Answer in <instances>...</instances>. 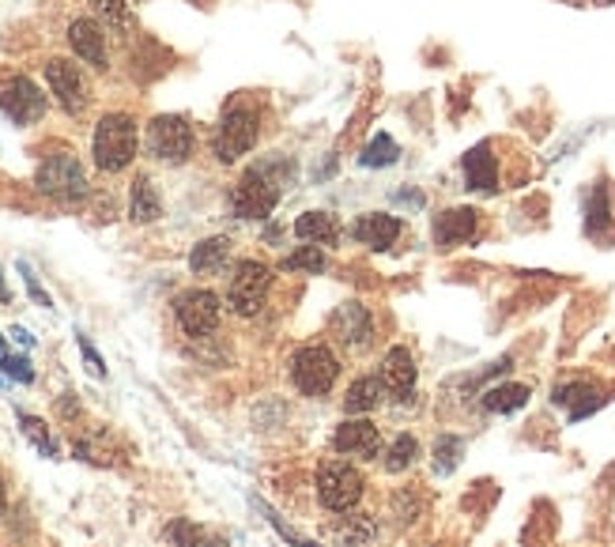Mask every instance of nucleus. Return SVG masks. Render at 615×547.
<instances>
[{
  "instance_id": "29",
  "label": "nucleus",
  "mask_w": 615,
  "mask_h": 547,
  "mask_svg": "<svg viewBox=\"0 0 615 547\" xmlns=\"http://www.w3.org/2000/svg\"><path fill=\"white\" fill-rule=\"evenodd\" d=\"M280 269L284 272H306V276H321V272L329 269V253H324L321 246H298L295 253H287V258L280 261Z\"/></svg>"
},
{
  "instance_id": "20",
  "label": "nucleus",
  "mask_w": 615,
  "mask_h": 547,
  "mask_svg": "<svg viewBox=\"0 0 615 547\" xmlns=\"http://www.w3.org/2000/svg\"><path fill=\"white\" fill-rule=\"evenodd\" d=\"M400 235H405V224L389 212H363L352 224V238L371 246V250H389V246H397Z\"/></svg>"
},
{
  "instance_id": "25",
  "label": "nucleus",
  "mask_w": 615,
  "mask_h": 547,
  "mask_svg": "<svg viewBox=\"0 0 615 547\" xmlns=\"http://www.w3.org/2000/svg\"><path fill=\"white\" fill-rule=\"evenodd\" d=\"M227 264H230V238L227 235L204 238V242H196L193 253H190L193 276H219Z\"/></svg>"
},
{
  "instance_id": "1",
  "label": "nucleus",
  "mask_w": 615,
  "mask_h": 547,
  "mask_svg": "<svg viewBox=\"0 0 615 547\" xmlns=\"http://www.w3.org/2000/svg\"><path fill=\"white\" fill-rule=\"evenodd\" d=\"M340 355L337 347L329 344V340H310V344L295 347L292 352V363H287V378H292V386L298 397L306 400H321L329 397L332 389H337V378H340Z\"/></svg>"
},
{
  "instance_id": "32",
  "label": "nucleus",
  "mask_w": 615,
  "mask_h": 547,
  "mask_svg": "<svg viewBox=\"0 0 615 547\" xmlns=\"http://www.w3.org/2000/svg\"><path fill=\"white\" fill-rule=\"evenodd\" d=\"M397 159H400V148H397V140H392L389 133L374 136V140L363 148V156H358V162H363V167H392Z\"/></svg>"
},
{
  "instance_id": "36",
  "label": "nucleus",
  "mask_w": 615,
  "mask_h": 547,
  "mask_svg": "<svg viewBox=\"0 0 615 547\" xmlns=\"http://www.w3.org/2000/svg\"><path fill=\"white\" fill-rule=\"evenodd\" d=\"M392 506H397V517L400 521H415V517H420V510H423V502L412 499L408 491H400L397 499H392Z\"/></svg>"
},
{
  "instance_id": "33",
  "label": "nucleus",
  "mask_w": 615,
  "mask_h": 547,
  "mask_svg": "<svg viewBox=\"0 0 615 547\" xmlns=\"http://www.w3.org/2000/svg\"><path fill=\"white\" fill-rule=\"evenodd\" d=\"M167 540L174 547H208V533L201 525H193L190 517H178L167 525Z\"/></svg>"
},
{
  "instance_id": "24",
  "label": "nucleus",
  "mask_w": 615,
  "mask_h": 547,
  "mask_svg": "<svg viewBox=\"0 0 615 547\" xmlns=\"http://www.w3.org/2000/svg\"><path fill=\"white\" fill-rule=\"evenodd\" d=\"M420 457H423L420 438L400 431V434H392V438L386 442V449H381V468H386L389 476H405L420 465Z\"/></svg>"
},
{
  "instance_id": "40",
  "label": "nucleus",
  "mask_w": 615,
  "mask_h": 547,
  "mask_svg": "<svg viewBox=\"0 0 615 547\" xmlns=\"http://www.w3.org/2000/svg\"><path fill=\"white\" fill-rule=\"evenodd\" d=\"M589 4H596V8H608V4H615V0H589Z\"/></svg>"
},
{
  "instance_id": "37",
  "label": "nucleus",
  "mask_w": 615,
  "mask_h": 547,
  "mask_svg": "<svg viewBox=\"0 0 615 547\" xmlns=\"http://www.w3.org/2000/svg\"><path fill=\"white\" fill-rule=\"evenodd\" d=\"M20 276H23V284H27V290H31V298H34V303H38V306H46V310H49V306H54V298H49L46 290L38 287V280H34V272L27 269V264H20Z\"/></svg>"
},
{
  "instance_id": "11",
  "label": "nucleus",
  "mask_w": 615,
  "mask_h": 547,
  "mask_svg": "<svg viewBox=\"0 0 615 547\" xmlns=\"http://www.w3.org/2000/svg\"><path fill=\"white\" fill-rule=\"evenodd\" d=\"M46 83H49V95L57 99V106H61L68 117H80L83 110H88V102H91L88 76H83V68L76 65L72 57H49Z\"/></svg>"
},
{
  "instance_id": "26",
  "label": "nucleus",
  "mask_w": 615,
  "mask_h": 547,
  "mask_svg": "<svg viewBox=\"0 0 615 547\" xmlns=\"http://www.w3.org/2000/svg\"><path fill=\"white\" fill-rule=\"evenodd\" d=\"M159 216H162V196L156 190V182L148 174H136L129 190V219L133 224H156Z\"/></svg>"
},
{
  "instance_id": "35",
  "label": "nucleus",
  "mask_w": 615,
  "mask_h": 547,
  "mask_svg": "<svg viewBox=\"0 0 615 547\" xmlns=\"http://www.w3.org/2000/svg\"><path fill=\"white\" fill-rule=\"evenodd\" d=\"M76 344H80V355H83V363H88V371L95 374V378H106V363H102V355L95 352V344H91L83 332H76Z\"/></svg>"
},
{
  "instance_id": "16",
  "label": "nucleus",
  "mask_w": 615,
  "mask_h": 547,
  "mask_svg": "<svg viewBox=\"0 0 615 547\" xmlns=\"http://www.w3.org/2000/svg\"><path fill=\"white\" fill-rule=\"evenodd\" d=\"M68 46L72 54L80 57L83 65L106 72L110 68V54H106V27L95 20V15H80V20L68 23Z\"/></svg>"
},
{
  "instance_id": "38",
  "label": "nucleus",
  "mask_w": 615,
  "mask_h": 547,
  "mask_svg": "<svg viewBox=\"0 0 615 547\" xmlns=\"http://www.w3.org/2000/svg\"><path fill=\"white\" fill-rule=\"evenodd\" d=\"M12 337H15V340H20V344H23V347H31V344H34V340H31V332H27V329H12Z\"/></svg>"
},
{
  "instance_id": "2",
  "label": "nucleus",
  "mask_w": 615,
  "mask_h": 547,
  "mask_svg": "<svg viewBox=\"0 0 615 547\" xmlns=\"http://www.w3.org/2000/svg\"><path fill=\"white\" fill-rule=\"evenodd\" d=\"M258 136H261L258 102L235 99V102H227V110L216 122V133H212V156L224 162V167H230V162H238L258 148Z\"/></svg>"
},
{
  "instance_id": "14",
  "label": "nucleus",
  "mask_w": 615,
  "mask_h": 547,
  "mask_svg": "<svg viewBox=\"0 0 615 547\" xmlns=\"http://www.w3.org/2000/svg\"><path fill=\"white\" fill-rule=\"evenodd\" d=\"M483 227V212L476 208H446L434 216L431 238L439 250H457V246H472L480 238Z\"/></svg>"
},
{
  "instance_id": "31",
  "label": "nucleus",
  "mask_w": 615,
  "mask_h": 547,
  "mask_svg": "<svg viewBox=\"0 0 615 547\" xmlns=\"http://www.w3.org/2000/svg\"><path fill=\"white\" fill-rule=\"evenodd\" d=\"M15 419H20V431L27 434V442L34 449L42 453V457H49V460H57V442H54V434H49V426L42 423L38 415H27V412H15Z\"/></svg>"
},
{
  "instance_id": "6",
  "label": "nucleus",
  "mask_w": 615,
  "mask_h": 547,
  "mask_svg": "<svg viewBox=\"0 0 615 547\" xmlns=\"http://www.w3.org/2000/svg\"><path fill=\"white\" fill-rule=\"evenodd\" d=\"M272 264H264L258 258H242L235 261L230 269V284H227V306L230 314L238 318H258L269 303V290H272Z\"/></svg>"
},
{
  "instance_id": "22",
  "label": "nucleus",
  "mask_w": 615,
  "mask_h": 547,
  "mask_svg": "<svg viewBox=\"0 0 615 547\" xmlns=\"http://www.w3.org/2000/svg\"><path fill=\"white\" fill-rule=\"evenodd\" d=\"M528 397H533V389L521 386V381H494L476 400H480V412L487 415H514L528 404Z\"/></svg>"
},
{
  "instance_id": "12",
  "label": "nucleus",
  "mask_w": 615,
  "mask_h": 547,
  "mask_svg": "<svg viewBox=\"0 0 615 547\" xmlns=\"http://www.w3.org/2000/svg\"><path fill=\"white\" fill-rule=\"evenodd\" d=\"M46 95L38 91V83L31 76H4L0 80V114L8 117L12 125H34L46 117Z\"/></svg>"
},
{
  "instance_id": "30",
  "label": "nucleus",
  "mask_w": 615,
  "mask_h": 547,
  "mask_svg": "<svg viewBox=\"0 0 615 547\" xmlns=\"http://www.w3.org/2000/svg\"><path fill=\"white\" fill-rule=\"evenodd\" d=\"M95 20L106 31H129L133 27V4L129 0H91Z\"/></svg>"
},
{
  "instance_id": "7",
  "label": "nucleus",
  "mask_w": 615,
  "mask_h": 547,
  "mask_svg": "<svg viewBox=\"0 0 615 547\" xmlns=\"http://www.w3.org/2000/svg\"><path fill=\"white\" fill-rule=\"evenodd\" d=\"M144 148L156 162H167V167H182L185 159L193 156L196 148V133L190 125V117L182 114H159L148 122V133H144Z\"/></svg>"
},
{
  "instance_id": "5",
  "label": "nucleus",
  "mask_w": 615,
  "mask_h": 547,
  "mask_svg": "<svg viewBox=\"0 0 615 547\" xmlns=\"http://www.w3.org/2000/svg\"><path fill=\"white\" fill-rule=\"evenodd\" d=\"M314 494H318L321 510H329V514H352L366 494L363 468L352 465V460H340V457L321 460L318 476H314Z\"/></svg>"
},
{
  "instance_id": "39",
  "label": "nucleus",
  "mask_w": 615,
  "mask_h": 547,
  "mask_svg": "<svg viewBox=\"0 0 615 547\" xmlns=\"http://www.w3.org/2000/svg\"><path fill=\"white\" fill-rule=\"evenodd\" d=\"M4 510H8V487L0 480V517H4Z\"/></svg>"
},
{
  "instance_id": "3",
  "label": "nucleus",
  "mask_w": 615,
  "mask_h": 547,
  "mask_svg": "<svg viewBox=\"0 0 615 547\" xmlns=\"http://www.w3.org/2000/svg\"><path fill=\"white\" fill-rule=\"evenodd\" d=\"M284 167H287L284 159H269L246 170L235 182V190H230V212H235L238 219H269L280 204V193H284L280 190L284 178L276 174V170H284Z\"/></svg>"
},
{
  "instance_id": "18",
  "label": "nucleus",
  "mask_w": 615,
  "mask_h": 547,
  "mask_svg": "<svg viewBox=\"0 0 615 547\" xmlns=\"http://www.w3.org/2000/svg\"><path fill=\"white\" fill-rule=\"evenodd\" d=\"M585 235L596 238V242H608L615 235V185L608 178H601L585 193Z\"/></svg>"
},
{
  "instance_id": "13",
  "label": "nucleus",
  "mask_w": 615,
  "mask_h": 547,
  "mask_svg": "<svg viewBox=\"0 0 615 547\" xmlns=\"http://www.w3.org/2000/svg\"><path fill=\"white\" fill-rule=\"evenodd\" d=\"M332 449L352 460H378L381 457V431L371 415H348L332 431Z\"/></svg>"
},
{
  "instance_id": "8",
  "label": "nucleus",
  "mask_w": 615,
  "mask_h": 547,
  "mask_svg": "<svg viewBox=\"0 0 615 547\" xmlns=\"http://www.w3.org/2000/svg\"><path fill=\"white\" fill-rule=\"evenodd\" d=\"M34 185H38V193L54 196V201L72 204L88 196V170H83V162L72 151H54V156L38 162Z\"/></svg>"
},
{
  "instance_id": "28",
  "label": "nucleus",
  "mask_w": 615,
  "mask_h": 547,
  "mask_svg": "<svg viewBox=\"0 0 615 547\" xmlns=\"http://www.w3.org/2000/svg\"><path fill=\"white\" fill-rule=\"evenodd\" d=\"M465 449H468V442L460 438V434L442 431L439 438H434V449H431L434 476H454L460 468V460H465Z\"/></svg>"
},
{
  "instance_id": "34",
  "label": "nucleus",
  "mask_w": 615,
  "mask_h": 547,
  "mask_svg": "<svg viewBox=\"0 0 615 547\" xmlns=\"http://www.w3.org/2000/svg\"><path fill=\"white\" fill-rule=\"evenodd\" d=\"M0 371H4L12 381H20V386H31V381H34V366H31L27 355H12V352H8L4 358H0Z\"/></svg>"
},
{
  "instance_id": "19",
  "label": "nucleus",
  "mask_w": 615,
  "mask_h": 547,
  "mask_svg": "<svg viewBox=\"0 0 615 547\" xmlns=\"http://www.w3.org/2000/svg\"><path fill=\"white\" fill-rule=\"evenodd\" d=\"M551 404L567 408L570 423H582L585 415H593L596 408L608 404V397L601 392V386H593V381H562V386L551 389Z\"/></svg>"
},
{
  "instance_id": "27",
  "label": "nucleus",
  "mask_w": 615,
  "mask_h": 547,
  "mask_svg": "<svg viewBox=\"0 0 615 547\" xmlns=\"http://www.w3.org/2000/svg\"><path fill=\"white\" fill-rule=\"evenodd\" d=\"M332 536L344 547H366L378 536V521H374V514H358V510H352V514H340L332 521Z\"/></svg>"
},
{
  "instance_id": "17",
  "label": "nucleus",
  "mask_w": 615,
  "mask_h": 547,
  "mask_svg": "<svg viewBox=\"0 0 615 547\" xmlns=\"http://www.w3.org/2000/svg\"><path fill=\"white\" fill-rule=\"evenodd\" d=\"M460 170H465V190L472 193H499V156H494V144L483 140L476 144V148L465 151V159H460Z\"/></svg>"
},
{
  "instance_id": "4",
  "label": "nucleus",
  "mask_w": 615,
  "mask_h": 547,
  "mask_svg": "<svg viewBox=\"0 0 615 547\" xmlns=\"http://www.w3.org/2000/svg\"><path fill=\"white\" fill-rule=\"evenodd\" d=\"M136 151H140V129H136L133 114H102L95 125V136H91V156H95V167L102 174H122V170L133 167Z\"/></svg>"
},
{
  "instance_id": "23",
  "label": "nucleus",
  "mask_w": 615,
  "mask_h": 547,
  "mask_svg": "<svg viewBox=\"0 0 615 547\" xmlns=\"http://www.w3.org/2000/svg\"><path fill=\"white\" fill-rule=\"evenodd\" d=\"M295 238L306 246H337L344 238V224L332 212H303L295 219Z\"/></svg>"
},
{
  "instance_id": "15",
  "label": "nucleus",
  "mask_w": 615,
  "mask_h": 547,
  "mask_svg": "<svg viewBox=\"0 0 615 547\" xmlns=\"http://www.w3.org/2000/svg\"><path fill=\"white\" fill-rule=\"evenodd\" d=\"M378 378L386 381V389L392 397H400L408 404V400H415V381H420V366H415V355L412 347L405 344H392L386 355H381L378 363Z\"/></svg>"
},
{
  "instance_id": "21",
  "label": "nucleus",
  "mask_w": 615,
  "mask_h": 547,
  "mask_svg": "<svg viewBox=\"0 0 615 547\" xmlns=\"http://www.w3.org/2000/svg\"><path fill=\"white\" fill-rule=\"evenodd\" d=\"M389 397L392 392L386 389V381H381L378 374H363V378H355L344 392V412L348 415H371V412H378V408H386Z\"/></svg>"
},
{
  "instance_id": "10",
  "label": "nucleus",
  "mask_w": 615,
  "mask_h": 547,
  "mask_svg": "<svg viewBox=\"0 0 615 547\" xmlns=\"http://www.w3.org/2000/svg\"><path fill=\"white\" fill-rule=\"evenodd\" d=\"M374 337H378V329H374V318L363 303L352 298V303H340L337 310H332V318H329L332 347H340V352H348V355H363L374 347Z\"/></svg>"
},
{
  "instance_id": "9",
  "label": "nucleus",
  "mask_w": 615,
  "mask_h": 547,
  "mask_svg": "<svg viewBox=\"0 0 615 547\" xmlns=\"http://www.w3.org/2000/svg\"><path fill=\"white\" fill-rule=\"evenodd\" d=\"M174 321H178V329L193 340L212 337V332L219 329V321H224V298L208 287L182 290V295L174 298Z\"/></svg>"
}]
</instances>
